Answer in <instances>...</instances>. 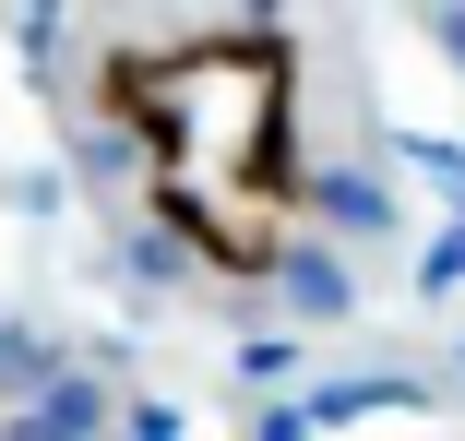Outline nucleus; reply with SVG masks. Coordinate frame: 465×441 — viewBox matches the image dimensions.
I'll use <instances>...</instances> for the list:
<instances>
[{"label": "nucleus", "instance_id": "f257e3e1", "mask_svg": "<svg viewBox=\"0 0 465 441\" xmlns=\"http://www.w3.org/2000/svg\"><path fill=\"white\" fill-rule=\"evenodd\" d=\"M108 155L155 239L215 287H262L311 227V120H299V36L287 24H167L120 36L84 72Z\"/></svg>", "mask_w": 465, "mask_h": 441}]
</instances>
